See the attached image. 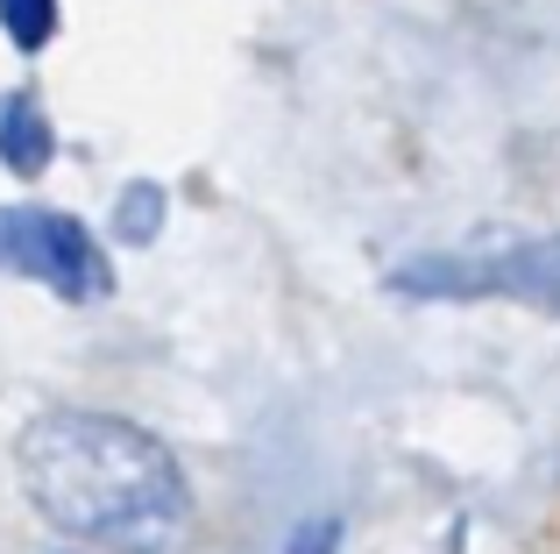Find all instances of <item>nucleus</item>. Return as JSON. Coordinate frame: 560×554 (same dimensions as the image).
I'll return each instance as SVG.
<instances>
[{
  "mask_svg": "<svg viewBox=\"0 0 560 554\" xmlns=\"http://www.w3.org/2000/svg\"><path fill=\"white\" fill-rule=\"evenodd\" d=\"M22 490L57 533L121 554H171L191 527L178 455L114 413H43L22 434Z\"/></svg>",
  "mask_w": 560,
  "mask_h": 554,
  "instance_id": "nucleus-1",
  "label": "nucleus"
},
{
  "mask_svg": "<svg viewBox=\"0 0 560 554\" xmlns=\"http://www.w3.org/2000/svg\"><path fill=\"white\" fill-rule=\"evenodd\" d=\"M397 291L419 299H518L539 313H560V235L547 242H511L482 256H419L397 270Z\"/></svg>",
  "mask_w": 560,
  "mask_h": 554,
  "instance_id": "nucleus-2",
  "label": "nucleus"
},
{
  "mask_svg": "<svg viewBox=\"0 0 560 554\" xmlns=\"http://www.w3.org/2000/svg\"><path fill=\"white\" fill-rule=\"evenodd\" d=\"M0 270L36 277V285L65 291V299H100L114 285L100 242L50 207H0Z\"/></svg>",
  "mask_w": 560,
  "mask_h": 554,
  "instance_id": "nucleus-3",
  "label": "nucleus"
},
{
  "mask_svg": "<svg viewBox=\"0 0 560 554\" xmlns=\"http://www.w3.org/2000/svg\"><path fill=\"white\" fill-rule=\"evenodd\" d=\"M57 136H50V114L36 107V93L28 85H14L8 100H0V164L22 171V178H36L43 164H50Z\"/></svg>",
  "mask_w": 560,
  "mask_h": 554,
  "instance_id": "nucleus-4",
  "label": "nucleus"
},
{
  "mask_svg": "<svg viewBox=\"0 0 560 554\" xmlns=\"http://www.w3.org/2000/svg\"><path fill=\"white\" fill-rule=\"evenodd\" d=\"M0 28H8L22 50H43L57 28V0H0Z\"/></svg>",
  "mask_w": 560,
  "mask_h": 554,
  "instance_id": "nucleus-5",
  "label": "nucleus"
},
{
  "mask_svg": "<svg viewBox=\"0 0 560 554\" xmlns=\"http://www.w3.org/2000/svg\"><path fill=\"white\" fill-rule=\"evenodd\" d=\"M334 541H341V527H334V519H319V527H305L299 541H291V554H334Z\"/></svg>",
  "mask_w": 560,
  "mask_h": 554,
  "instance_id": "nucleus-6",
  "label": "nucleus"
}]
</instances>
